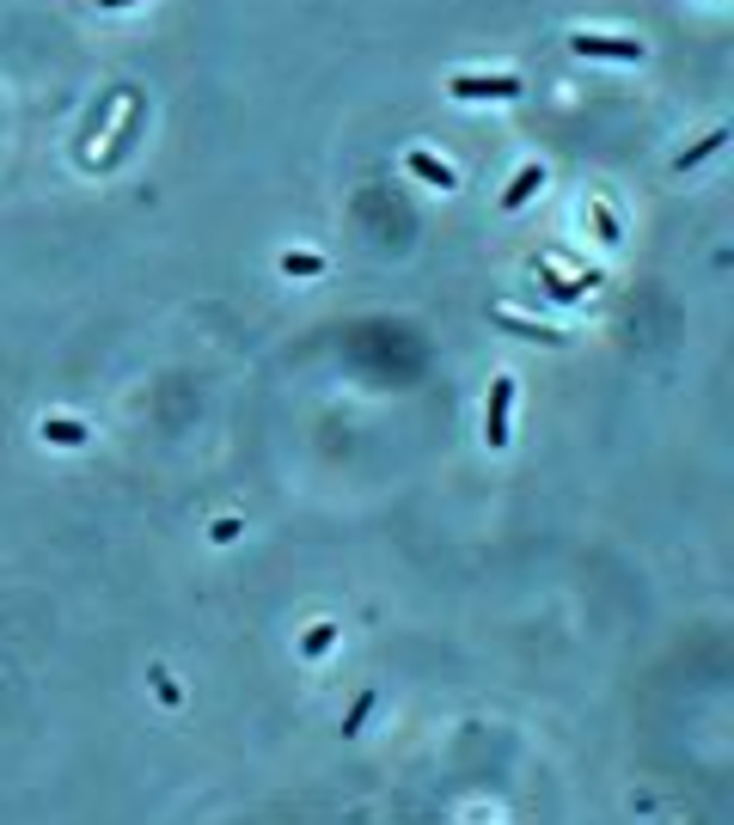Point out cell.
Listing matches in <instances>:
<instances>
[{"label":"cell","mask_w":734,"mask_h":825,"mask_svg":"<svg viewBox=\"0 0 734 825\" xmlns=\"http://www.w3.org/2000/svg\"><path fill=\"white\" fill-rule=\"evenodd\" d=\"M569 49L588 62H642L649 44L642 37H606V32H569Z\"/></svg>","instance_id":"obj_1"},{"label":"cell","mask_w":734,"mask_h":825,"mask_svg":"<svg viewBox=\"0 0 734 825\" xmlns=\"http://www.w3.org/2000/svg\"><path fill=\"white\" fill-rule=\"evenodd\" d=\"M447 93L466 98V105H484V98L496 105V98H520L527 93V80L520 74H454L447 80Z\"/></svg>","instance_id":"obj_2"},{"label":"cell","mask_w":734,"mask_h":825,"mask_svg":"<svg viewBox=\"0 0 734 825\" xmlns=\"http://www.w3.org/2000/svg\"><path fill=\"white\" fill-rule=\"evenodd\" d=\"M515 374H496L490 379V410H484V440H490V452H502L508 447V416H515Z\"/></svg>","instance_id":"obj_3"},{"label":"cell","mask_w":734,"mask_h":825,"mask_svg":"<svg viewBox=\"0 0 734 825\" xmlns=\"http://www.w3.org/2000/svg\"><path fill=\"white\" fill-rule=\"evenodd\" d=\"M532 190H545V166H539V159H527V166L508 178V190H502V215H520V208L532 203Z\"/></svg>","instance_id":"obj_4"},{"label":"cell","mask_w":734,"mask_h":825,"mask_svg":"<svg viewBox=\"0 0 734 825\" xmlns=\"http://www.w3.org/2000/svg\"><path fill=\"white\" fill-rule=\"evenodd\" d=\"M405 166H410V178H422L429 190H454V184H459L454 166H447V159H435V154H422V147H410Z\"/></svg>","instance_id":"obj_5"},{"label":"cell","mask_w":734,"mask_h":825,"mask_svg":"<svg viewBox=\"0 0 734 825\" xmlns=\"http://www.w3.org/2000/svg\"><path fill=\"white\" fill-rule=\"evenodd\" d=\"M37 435H44L49 447H86V440H93V428H86V422H74V416H44V428H37Z\"/></svg>","instance_id":"obj_6"},{"label":"cell","mask_w":734,"mask_h":825,"mask_svg":"<svg viewBox=\"0 0 734 825\" xmlns=\"http://www.w3.org/2000/svg\"><path fill=\"white\" fill-rule=\"evenodd\" d=\"M729 147V129H710V135L698 141V147H686V154H673V172H691V166H703L710 154H722Z\"/></svg>","instance_id":"obj_7"},{"label":"cell","mask_w":734,"mask_h":825,"mask_svg":"<svg viewBox=\"0 0 734 825\" xmlns=\"http://www.w3.org/2000/svg\"><path fill=\"white\" fill-rule=\"evenodd\" d=\"M496 325L502 330H520V337H532V343H569L563 330H545V325H532V318H515V312H496Z\"/></svg>","instance_id":"obj_8"},{"label":"cell","mask_w":734,"mask_h":825,"mask_svg":"<svg viewBox=\"0 0 734 825\" xmlns=\"http://www.w3.org/2000/svg\"><path fill=\"white\" fill-rule=\"evenodd\" d=\"M110 105H117V93H110V98H98V110L86 117V129H80V147H93V141H98V129L110 123Z\"/></svg>","instance_id":"obj_9"},{"label":"cell","mask_w":734,"mask_h":825,"mask_svg":"<svg viewBox=\"0 0 734 825\" xmlns=\"http://www.w3.org/2000/svg\"><path fill=\"white\" fill-rule=\"evenodd\" d=\"M135 123H141V105H135V110H129V123H123V129H117V141H110V154H105V166H117V159H123V154H129V141H135Z\"/></svg>","instance_id":"obj_10"},{"label":"cell","mask_w":734,"mask_h":825,"mask_svg":"<svg viewBox=\"0 0 734 825\" xmlns=\"http://www.w3.org/2000/svg\"><path fill=\"white\" fill-rule=\"evenodd\" d=\"M330 642H337V623H313V630H306V642H300V648H306V654H325Z\"/></svg>","instance_id":"obj_11"},{"label":"cell","mask_w":734,"mask_h":825,"mask_svg":"<svg viewBox=\"0 0 734 825\" xmlns=\"http://www.w3.org/2000/svg\"><path fill=\"white\" fill-rule=\"evenodd\" d=\"M368 716H374V691H361V697H356V709L344 716V733H361V721H368Z\"/></svg>","instance_id":"obj_12"},{"label":"cell","mask_w":734,"mask_h":825,"mask_svg":"<svg viewBox=\"0 0 734 825\" xmlns=\"http://www.w3.org/2000/svg\"><path fill=\"white\" fill-rule=\"evenodd\" d=\"M588 215H594L600 239H606V245H618V220H612V215H606V208H600V203H588Z\"/></svg>","instance_id":"obj_13"},{"label":"cell","mask_w":734,"mask_h":825,"mask_svg":"<svg viewBox=\"0 0 734 825\" xmlns=\"http://www.w3.org/2000/svg\"><path fill=\"white\" fill-rule=\"evenodd\" d=\"M281 269H288V276H318V257H294V251H288V257H281Z\"/></svg>","instance_id":"obj_14"},{"label":"cell","mask_w":734,"mask_h":825,"mask_svg":"<svg viewBox=\"0 0 734 825\" xmlns=\"http://www.w3.org/2000/svg\"><path fill=\"white\" fill-rule=\"evenodd\" d=\"M98 7H105V13H123V7H135V0H98Z\"/></svg>","instance_id":"obj_15"}]
</instances>
